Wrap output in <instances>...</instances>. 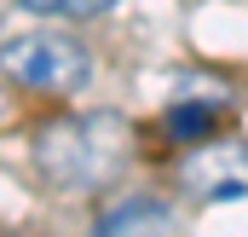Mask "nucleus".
I'll use <instances>...</instances> for the list:
<instances>
[{
    "instance_id": "nucleus-4",
    "label": "nucleus",
    "mask_w": 248,
    "mask_h": 237,
    "mask_svg": "<svg viewBox=\"0 0 248 237\" xmlns=\"http://www.w3.org/2000/svg\"><path fill=\"white\" fill-rule=\"evenodd\" d=\"M93 237H179V220L162 197H116L98 214Z\"/></svg>"
},
{
    "instance_id": "nucleus-2",
    "label": "nucleus",
    "mask_w": 248,
    "mask_h": 237,
    "mask_svg": "<svg viewBox=\"0 0 248 237\" xmlns=\"http://www.w3.org/2000/svg\"><path fill=\"white\" fill-rule=\"evenodd\" d=\"M0 75L35 93H81L93 81V52L63 29H23L0 41Z\"/></svg>"
},
{
    "instance_id": "nucleus-5",
    "label": "nucleus",
    "mask_w": 248,
    "mask_h": 237,
    "mask_svg": "<svg viewBox=\"0 0 248 237\" xmlns=\"http://www.w3.org/2000/svg\"><path fill=\"white\" fill-rule=\"evenodd\" d=\"M214 127H219V116H214L202 99H190V104H173V110H168V133H173L179 145H202V139H214Z\"/></svg>"
},
{
    "instance_id": "nucleus-1",
    "label": "nucleus",
    "mask_w": 248,
    "mask_h": 237,
    "mask_svg": "<svg viewBox=\"0 0 248 237\" xmlns=\"http://www.w3.org/2000/svg\"><path fill=\"white\" fill-rule=\"evenodd\" d=\"M133 133L122 116H63L35 133V168L58 191H98L127 168Z\"/></svg>"
},
{
    "instance_id": "nucleus-7",
    "label": "nucleus",
    "mask_w": 248,
    "mask_h": 237,
    "mask_svg": "<svg viewBox=\"0 0 248 237\" xmlns=\"http://www.w3.org/2000/svg\"><path fill=\"white\" fill-rule=\"evenodd\" d=\"M0 116H6V99H0Z\"/></svg>"
},
{
    "instance_id": "nucleus-6",
    "label": "nucleus",
    "mask_w": 248,
    "mask_h": 237,
    "mask_svg": "<svg viewBox=\"0 0 248 237\" xmlns=\"http://www.w3.org/2000/svg\"><path fill=\"white\" fill-rule=\"evenodd\" d=\"M17 6L35 17H93V12H110L116 0H17Z\"/></svg>"
},
{
    "instance_id": "nucleus-3",
    "label": "nucleus",
    "mask_w": 248,
    "mask_h": 237,
    "mask_svg": "<svg viewBox=\"0 0 248 237\" xmlns=\"http://www.w3.org/2000/svg\"><path fill=\"white\" fill-rule=\"evenodd\" d=\"M179 185L190 197H208V203L248 197V145H219V139L190 145V156L179 162Z\"/></svg>"
}]
</instances>
